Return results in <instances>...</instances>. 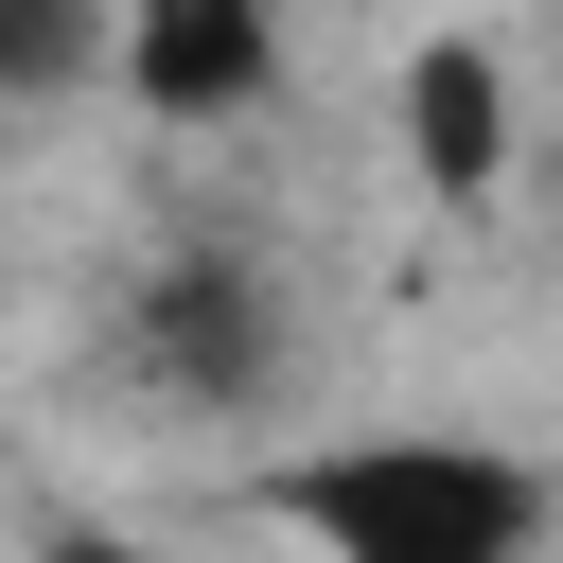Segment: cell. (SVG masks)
<instances>
[{"instance_id":"4","label":"cell","mask_w":563,"mask_h":563,"mask_svg":"<svg viewBox=\"0 0 563 563\" xmlns=\"http://www.w3.org/2000/svg\"><path fill=\"white\" fill-rule=\"evenodd\" d=\"M405 158H422V194H493L510 176V70H493V35H422L405 53Z\"/></svg>"},{"instance_id":"6","label":"cell","mask_w":563,"mask_h":563,"mask_svg":"<svg viewBox=\"0 0 563 563\" xmlns=\"http://www.w3.org/2000/svg\"><path fill=\"white\" fill-rule=\"evenodd\" d=\"M35 563H158V545H123V528H53Z\"/></svg>"},{"instance_id":"7","label":"cell","mask_w":563,"mask_h":563,"mask_svg":"<svg viewBox=\"0 0 563 563\" xmlns=\"http://www.w3.org/2000/svg\"><path fill=\"white\" fill-rule=\"evenodd\" d=\"M528 563H545V545H528Z\"/></svg>"},{"instance_id":"1","label":"cell","mask_w":563,"mask_h":563,"mask_svg":"<svg viewBox=\"0 0 563 563\" xmlns=\"http://www.w3.org/2000/svg\"><path fill=\"white\" fill-rule=\"evenodd\" d=\"M264 528H299L317 563H528L545 545V457L457 440V422H387V440L264 457Z\"/></svg>"},{"instance_id":"3","label":"cell","mask_w":563,"mask_h":563,"mask_svg":"<svg viewBox=\"0 0 563 563\" xmlns=\"http://www.w3.org/2000/svg\"><path fill=\"white\" fill-rule=\"evenodd\" d=\"M282 70V0H123V88L158 123H229Z\"/></svg>"},{"instance_id":"5","label":"cell","mask_w":563,"mask_h":563,"mask_svg":"<svg viewBox=\"0 0 563 563\" xmlns=\"http://www.w3.org/2000/svg\"><path fill=\"white\" fill-rule=\"evenodd\" d=\"M88 53H106L88 0H0V88H53V70H88Z\"/></svg>"},{"instance_id":"2","label":"cell","mask_w":563,"mask_h":563,"mask_svg":"<svg viewBox=\"0 0 563 563\" xmlns=\"http://www.w3.org/2000/svg\"><path fill=\"white\" fill-rule=\"evenodd\" d=\"M123 369L176 387V405H246V387L282 369V299H264V264H229V246L141 264V299H123Z\"/></svg>"}]
</instances>
